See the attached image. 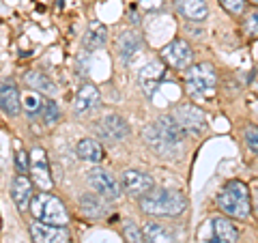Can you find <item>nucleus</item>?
<instances>
[{
	"instance_id": "nucleus-15",
	"label": "nucleus",
	"mask_w": 258,
	"mask_h": 243,
	"mask_svg": "<svg viewBox=\"0 0 258 243\" xmlns=\"http://www.w3.org/2000/svg\"><path fill=\"white\" fill-rule=\"evenodd\" d=\"M155 125H157V129H159V134L164 136V140L170 144L172 149H176L179 144L183 142V138L187 136L185 134V129L176 123V118L174 116H159L157 120H155Z\"/></svg>"
},
{
	"instance_id": "nucleus-2",
	"label": "nucleus",
	"mask_w": 258,
	"mask_h": 243,
	"mask_svg": "<svg viewBox=\"0 0 258 243\" xmlns=\"http://www.w3.org/2000/svg\"><path fill=\"white\" fill-rule=\"evenodd\" d=\"M217 205L220 209L235 217V220H247L249 211H252V205H249V190L243 181H230L224 185V190L217 196Z\"/></svg>"
},
{
	"instance_id": "nucleus-33",
	"label": "nucleus",
	"mask_w": 258,
	"mask_h": 243,
	"mask_svg": "<svg viewBox=\"0 0 258 243\" xmlns=\"http://www.w3.org/2000/svg\"><path fill=\"white\" fill-rule=\"evenodd\" d=\"M138 5L144 11H159L164 7V0H138Z\"/></svg>"
},
{
	"instance_id": "nucleus-34",
	"label": "nucleus",
	"mask_w": 258,
	"mask_h": 243,
	"mask_svg": "<svg viewBox=\"0 0 258 243\" xmlns=\"http://www.w3.org/2000/svg\"><path fill=\"white\" fill-rule=\"evenodd\" d=\"M252 3H254V5H258V0H252Z\"/></svg>"
},
{
	"instance_id": "nucleus-24",
	"label": "nucleus",
	"mask_w": 258,
	"mask_h": 243,
	"mask_svg": "<svg viewBox=\"0 0 258 243\" xmlns=\"http://www.w3.org/2000/svg\"><path fill=\"white\" fill-rule=\"evenodd\" d=\"M24 80H26V84L30 88H35V91H39V93H43V95H56V84L43 74V71L32 69V71H28V74L24 76Z\"/></svg>"
},
{
	"instance_id": "nucleus-4",
	"label": "nucleus",
	"mask_w": 258,
	"mask_h": 243,
	"mask_svg": "<svg viewBox=\"0 0 258 243\" xmlns=\"http://www.w3.org/2000/svg\"><path fill=\"white\" fill-rule=\"evenodd\" d=\"M28 209H30V213L35 215V220H41L45 224L67 226V222H69L64 205L47 192H41V194H37V196H32V202H30Z\"/></svg>"
},
{
	"instance_id": "nucleus-7",
	"label": "nucleus",
	"mask_w": 258,
	"mask_h": 243,
	"mask_svg": "<svg viewBox=\"0 0 258 243\" xmlns=\"http://www.w3.org/2000/svg\"><path fill=\"white\" fill-rule=\"evenodd\" d=\"M155 188V181L153 176L147 172H140V170H123L120 172V190H123L127 196H136L142 198Z\"/></svg>"
},
{
	"instance_id": "nucleus-31",
	"label": "nucleus",
	"mask_w": 258,
	"mask_h": 243,
	"mask_svg": "<svg viewBox=\"0 0 258 243\" xmlns=\"http://www.w3.org/2000/svg\"><path fill=\"white\" fill-rule=\"evenodd\" d=\"M15 170H18L20 174H26L30 170V155L24 151H18L15 153Z\"/></svg>"
},
{
	"instance_id": "nucleus-3",
	"label": "nucleus",
	"mask_w": 258,
	"mask_h": 243,
	"mask_svg": "<svg viewBox=\"0 0 258 243\" xmlns=\"http://www.w3.org/2000/svg\"><path fill=\"white\" fill-rule=\"evenodd\" d=\"M217 86V76L215 69L209 63H198L187 69L185 74V91L191 99H209L215 93Z\"/></svg>"
},
{
	"instance_id": "nucleus-28",
	"label": "nucleus",
	"mask_w": 258,
	"mask_h": 243,
	"mask_svg": "<svg viewBox=\"0 0 258 243\" xmlns=\"http://www.w3.org/2000/svg\"><path fill=\"white\" fill-rule=\"evenodd\" d=\"M41 103H43L41 97L35 95V93H28L26 99H24V108H26V112L30 116H35L37 112H41Z\"/></svg>"
},
{
	"instance_id": "nucleus-32",
	"label": "nucleus",
	"mask_w": 258,
	"mask_h": 243,
	"mask_svg": "<svg viewBox=\"0 0 258 243\" xmlns=\"http://www.w3.org/2000/svg\"><path fill=\"white\" fill-rule=\"evenodd\" d=\"M245 144H247V149L252 151V153H256L258 155V127H247L245 129Z\"/></svg>"
},
{
	"instance_id": "nucleus-11",
	"label": "nucleus",
	"mask_w": 258,
	"mask_h": 243,
	"mask_svg": "<svg viewBox=\"0 0 258 243\" xmlns=\"http://www.w3.org/2000/svg\"><path fill=\"white\" fill-rule=\"evenodd\" d=\"M30 174H32V181L41 190L52 188V176H50V166H47L45 151L35 149L30 153Z\"/></svg>"
},
{
	"instance_id": "nucleus-21",
	"label": "nucleus",
	"mask_w": 258,
	"mask_h": 243,
	"mask_svg": "<svg viewBox=\"0 0 258 243\" xmlns=\"http://www.w3.org/2000/svg\"><path fill=\"white\" fill-rule=\"evenodd\" d=\"M76 155L84 161H91V164H99V161H103V157H106V151H103L101 144L93 140V138H84V140L78 142Z\"/></svg>"
},
{
	"instance_id": "nucleus-13",
	"label": "nucleus",
	"mask_w": 258,
	"mask_h": 243,
	"mask_svg": "<svg viewBox=\"0 0 258 243\" xmlns=\"http://www.w3.org/2000/svg\"><path fill=\"white\" fill-rule=\"evenodd\" d=\"M99 103H101L99 88H97L95 84H84L78 91L76 99H74V110L78 112V114H86V112L99 108Z\"/></svg>"
},
{
	"instance_id": "nucleus-12",
	"label": "nucleus",
	"mask_w": 258,
	"mask_h": 243,
	"mask_svg": "<svg viewBox=\"0 0 258 243\" xmlns=\"http://www.w3.org/2000/svg\"><path fill=\"white\" fill-rule=\"evenodd\" d=\"M209 224H211V237H209V243H237L239 230L228 217H213Z\"/></svg>"
},
{
	"instance_id": "nucleus-26",
	"label": "nucleus",
	"mask_w": 258,
	"mask_h": 243,
	"mask_svg": "<svg viewBox=\"0 0 258 243\" xmlns=\"http://www.w3.org/2000/svg\"><path fill=\"white\" fill-rule=\"evenodd\" d=\"M41 120L45 125H54L56 120L60 118V108H58V103L56 101H52V99H43V103H41Z\"/></svg>"
},
{
	"instance_id": "nucleus-6",
	"label": "nucleus",
	"mask_w": 258,
	"mask_h": 243,
	"mask_svg": "<svg viewBox=\"0 0 258 243\" xmlns=\"http://www.w3.org/2000/svg\"><path fill=\"white\" fill-rule=\"evenodd\" d=\"M86 183L95 194H99V196H103L106 200H116L120 196V188H118L116 179L103 168L95 166V168L88 170L86 172Z\"/></svg>"
},
{
	"instance_id": "nucleus-9",
	"label": "nucleus",
	"mask_w": 258,
	"mask_h": 243,
	"mask_svg": "<svg viewBox=\"0 0 258 243\" xmlns=\"http://www.w3.org/2000/svg\"><path fill=\"white\" fill-rule=\"evenodd\" d=\"M194 58V52L187 41H183V39H174L168 45L161 47V60L168 63L172 69H187L189 63Z\"/></svg>"
},
{
	"instance_id": "nucleus-1",
	"label": "nucleus",
	"mask_w": 258,
	"mask_h": 243,
	"mask_svg": "<svg viewBox=\"0 0 258 243\" xmlns=\"http://www.w3.org/2000/svg\"><path fill=\"white\" fill-rule=\"evenodd\" d=\"M140 209L151 215H181L187 209V198L179 190H155L153 188L147 196L140 198Z\"/></svg>"
},
{
	"instance_id": "nucleus-29",
	"label": "nucleus",
	"mask_w": 258,
	"mask_h": 243,
	"mask_svg": "<svg viewBox=\"0 0 258 243\" xmlns=\"http://www.w3.org/2000/svg\"><path fill=\"white\" fill-rule=\"evenodd\" d=\"M220 5L224 7V11L230 15H241L245 11V0H220Z\"/></svg>"
},
{
	"instance_id": "nucleus-22",
	"label": "nucleus",
	"mask_w": 258,
	"mask_h": 243,
	"mask_svg": "<svg viewBox=\"0 0 258 243\" xmlns=\"http://www.w3.org/2000/svg\"><path fill=\"white\" fill-rule=\"evenodd\" d=\"M103 196H99V194H84L82 198H80V209H82V213L86 217H91V220H99V217H103L108 213V207L106 202L101 200Z\"/></svg>"
},
{
	"instance_id": "nucleus-18",
	"label": "nucleus",
	"mask_w": 258,
	"mask_h": 243,
	"mask_svg": "<svg viewBox=\"0 0 258 243\" xmlns=\"http://www.w3.org/2000/svg\"><path fill=\"white\" fill-rule=\"evenodd\" d=\"M140 50H142V39H140V35H136L134 30H127L118 37V56L125 65L132 63Z\"/></svg>"
},
{
	"instance_id": "nucleus-5",
	"label": "nucleus",
	"mask_w": 258,
	"mask_h": 243,
	"mask_svg": "<svg viewBox=\"0 0 258 243\" xmlns=\"http://www.w3.org/2000/svg\"><path fill=\"white\" fill-rule=\"evenodd\" d=\"M172 116L176 118L185 134L187 136H200L207 129V116L205 112L198 106H191V103H183V106H176L172 110Z\"/></svg>"
},
{
	"instance_id": "nucleus-10",
	"label": "nucleus",
	"mask_w": 258,
	"mask_h": 243,
	"mask_svg": "<svg viewBox=\"0 0 258 243\" xmlns=\"http://www.w3.org/2000/svg\"><path fill=\"white\" fill-rule=\"evenodd\" d=\"M30 234L35 243H69V232L64 226L45 224L41 220H35L30 224Z\"/></svg>"
},
{
	"instance_id": "nucleus-14",
	"label": "nucleus",
	"mask_w": 258,
	"mask_h": 243,
	"mask_svg": "<svg viewBox=\"0 0 258 243\" xmlns=\"http://www.w3.org/2000/svg\"><path fill=\"white\" fill-rule=\"evenodd\" d=\"M11 198L15 202V207L24 211L26 207H30L32 202V181L28 179L26 174H18L13 176L11 181Z\"/></svg>"
},
{
	"instance_id": "nucleus-25",
	"label": "nucleus",
	"mask_w": 258,
	"mask_h": 243,
	"mask_svg": "<svg viewBox=\"0 0 258 243\" xmlns=\"http://www.w3.org/2000/svg\"><path fill=\"white\" fill-rule=\"evenodd\" d=\"M142 136H144V142H149L153 149H155L157 153H170L172 151V147L168 144L166 140H164V136L159 134V129H157V125H151V127H147L142 132Z\"/></svg>"
},
{
	"instance_id": "nucleus-17",
	"label": "nucleus",
	"mask_w": 258,
	"mask_h": 243,
	"mask_svg": "<svg viewBox=\"0 0 258 243\" xmlns=\"http://www.w3.org/2000/svg\"><path fill=\"white\" fill-rule=\"evenodd\" d=\"M174 9L189 22H203L209 13L205 0H174Z\"/></svg>"
},
{
	"instance_id": "nucleus-30",
	"label": "nucleus",
	"mask_w": 258,
	"mask_h": 243,
	"mask_svg": "<svg viewBox=\"0 0 258 243\" xmlns=\"http://www.w3.org/2000/svg\"><path fill=\"white\" fill-rule=\"evenodd\" d=\"M243 30L247 35H258V9L249 11L243 18Z\"/></svg>"
},
{
	"instance_id": "nucleus-8",
	"label": "nucleus",
	"mask_w": 258,
	"mask_h": 243,
	"mask_svg": "<svg viewBox=\"0 0 258 243\" xmlns=\"http://www.w3.org/2000/svg\"><path fill=\"white\" fill-rule=\"evenodd\" d=\"M166 74H168V69H166L164 60H149L138 74V82H140L142 93L147 97L155 95L157 88L161 86V82L166 80Z\"/></svg>"
},
{
	"instance_id": "nucleus-16",
	"label": "nucleus",
	"mask_w": 258,
	"mask_h": 243,
	"mask_svg": "<svg viewBox=\"0 0 258 243\" xmlns=\"http://www.w3.org/2000/svg\"><path fill=\"white\" fill-rule=\"evenodd\" d=\"M0 103H3V112L9 116H18L20 114V91L15 86L13 80H3V86H0Z\"/></svg>"
},
{
	"instance_id": "nucleus-23",
	"label": "nucleus",
	"mask_w": 258,
	"mask_h": 243,
	"mask_svg": "<svg viewBox=\"0 0 258 243\" xmlns=\"http://www.w3.org/2000/svg\"><path fill=\"white\" fill-rule=\"evenodd\" d=\"M144 241L147 243H174V232L170 228H166L164 224H155L149 222L144 224Z\"/></svg>"
},
{
	"instance_id": "nucleus-20",
	"label": "nucleus",
	"mask_w": 258,
	"mask_h": 243,
	"mask_svg": "<svg viewBox=\"0 0 258 243\" xmlns=\"http://www.w3.org/2000/svg\"><path fill=\"white\" fill-rule=\"evenodd\" d=\"M106 43H108V28H106V24L93 20L91 24H88L86 32H84V47H86V50H91V52H95V50H101Z\"/></svg>"
},
{
	"instance_id": "nucleus-27",
	"label": "nucleus",
	"mask_w": 258,
	"mask_h": 243,
	"mask_svg": "<svg viewBox=\"0 0 258 243\" xmlns=\"http://www.w3.org/2000/svg\"><path fill=\"white\" fill-rule=\"evenodd\" d=\"M120 234H123L125 243H147L144 241V232L142 228H138L134 222H125L123 224V230H120Z\"/></svg>"
},
{
	"instance_id": "nucleus-19",
	"label": "nucleus",
	"mask_w": 258,
	"mask_h": 243,
	"mask_svg": "<svg viewBox=\"0 0 258 243\" xmlns=\"http://www.w3.org/2000/svg\"><path fill=\"white\" fill-rule=\"evenodd\" d=\"M101 132L108 136V140H114V142H120V140H125V138L129 136V125H127V120L123 116H118V114H108L106 118L101 120Z\"/></svg>"
}]
</instances>
